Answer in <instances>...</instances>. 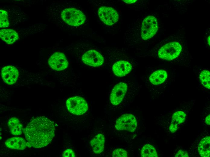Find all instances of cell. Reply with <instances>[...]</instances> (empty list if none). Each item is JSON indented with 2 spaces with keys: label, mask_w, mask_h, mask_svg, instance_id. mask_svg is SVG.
I'll list each match as a JSON object with an SVG mask.
<instances>
[{
  "label": "cell",
  "mask_w": 210,
  "mask_h": 157,
  "mask_svg": "<svg viewBox=\"0 0 210 157\" xmlns=\"http://www.w3.org/2000/svg\"><path fill=\"white\" fill-rule=\"evenodd\" d=\"M156 52L160 59L175 65L188 66L192 59L187 41L181 34L172 35L164 40Z\"/></svg>",
  "instance_id": "1"
},
{
  "label": "cell",
  "mask_w": 210,
  "mask_h": 157,
  "mask_svg": "<svg viewBox=\"0 0 210 157\" xmlns=\"http://www.w3.org/2000/svg\"><path fill=\"white\" fill-rule=\"evenodd\" d=\"M55 130L54 123L48 118L40 116L33 119L23 130L27 146L39 148L46 146L53 139Z\"/></svg>",
  "instance_id": "2"
},
{
  "label": "cell",
  "mask_w": 210,
  "mask_h": 157,
  "mask_svg": "<svg viewBox=\"0 0 210 157\" xmlns=\"http://www.w3.org/2000/svg\"><path fill=\"white\" fill-rule=\"evenodd\" d=\"M176 77L175 69L167 67L152 72L149 75L148 81L149 83L152 86L160 87L163 89L174 82Z\"/></svg>",
  "instance_id": "3"
},
{
  "label": "cell",
  "mask_w": 210,
  "mask_h": 157,
  "mask_svg": "<svg viewBox=\"0 0 210 157\" xmlns=\"http://www.w3.org/2000/svg\"><path fill=\"white\" fill-rule=\"evenodd\" d=\"M25 13L20 9L4 7L0 9V27L9 28L26 21Z\"/></svg>",
  "instance_id": "4"
},
{
  "label": "cell",
  "mask_w": 210,
  "mask_h": 157,
  "mask_svg": "<svg viewBox=\"0 0 210 157\" xmlns=\"http://www.w3.org/2000/svg\"><path fill=\"white\" fill-rule=\"evenodd\" d=\"M62 20L69 25L78 26L85 22V15L80 10L74 8H66L61 12Z\"/></svg>",
  "instance_id": "5"
},
{
  "label": "cell",
  "mask_w": 210,
  "mask_h": 157,
  "mask_svg": "<svg viewBox=\"0 0 210 157\" xmlns=\"http://www.w3.org/2000/svg\"><path fill=\"white\" fill-rule=\"evenodd\" d=\"M158 29V24L156 18L149 15L143 20L141 27V37L142 40H146L152 37Z\"/></svg>",
  "instance_id": "6"
},
{
  "label": "cell",
  "mask_w": 210,
  "mask_h": 157,
  "mask_svg": "<svg viewBox=\"0 0 210 157\" xmlns=\"http://www.w3.org/2000/svg\"><path fill=\"white\" fill-rule=\"evenodd\" d=\"M66 104L68 111L76 115H81L84 114L88 108L86 101L80 96H74L68 98Z\"/></svg>",
  "instance_id": "7"
},
{
  "label": "cell",
  "mask_w": 210,
  "mask_h": 157,
  "mask_svg": "<svg viewBox=\"0 0 210 157\" xmlns=\"http://www.w3.org/2000/svg\"><path fill=\"white\" fill-rule=\"evenodd\" d=\"M137 122L135 117L131 114H123L116 121L115 128L119 131H127L133 132L136 130Z\"/></svg>",
  "instance_id": "8"
},
{
  "label": "cell",
  "mask_w": 210,
  "mask_h": 157,
  "mask_svg": "<svg viewBox=\"0 0 210 157\" xmlns=\"http://www.w3.org/2000/svg\"><path fill=\"white\" fill-rule=\"evenodd\" d=\"M98 12L100 19L107 25H112L116 23L119 19L118 13L112 8L101 7L99 9Z\"/></svg>",
  "instance_id": "9"
},
{
  "label": "cell",
  "mask_w": 210,
  "mask_h": 157,
  "mask_svg": "<svg viewBox=\"0 0 210 157\" xmlns=\"http://www.w3.org/2000/svg\"><path fill=\"white\" fill-rule=\"evenodd\" d=\"M48 63L52 69L58 71L67 68L68 65L65 55L59 52H55L50 56L48 60Z\"/></svg>",
  "instance_id": "10"
},
{
  "label": "cell",
  "mask_w": 210,
  "mask_h": 157,
  "mask_svg": "<svg viewBox=\"0 0 210 157\" xmlns=\"http://www.w3.org/2000/svg\"><path fill=\"white\" fill-rule=\"evenodd\" d=\"M128 86L126 83L121 82L116 85L112 90L110 100L114 105L120 104L123 100L127 90Z\"/></svg>",
  "instance_id": "11"
},
{
  "label": "cell",
  "mask_w": 210,
  "mask_h": 157,
  "mask_svg": "<svg viewBox=\"0 0 210 157\" xmlns=\"http://www.w3.org/2000/svg\"><path fill=\"white\" fill-rule=\"evenodd\" d=\"M82 60L85 64L94 67L100 66L104 62L103 56L97 51L93 50L85 52L82 56Z\"/></svg>",
  "instance_id": "12"
},
{
  "label": "cell",
  "mask_w": 210,
  "mask_h": 157,
  "mask_svg": "<svg viewBox=\"0 0 210 157\" xmlns=\"http://www.w3.org/2000/svg\"><path fill=\"white\" fill-rule=\"evenodd\" d=\"M1 75L4 82L8 85L15 84L18 78L19 72L14 66L9 65L3 67L1 70Z\"/></svg>",
  "instance_id": "13"
},
{
  "label": "cell",
  "mask_w": 210,
  "mask_h": 157,
  "mask_svg": "<svg viewBox=\"0 0 210 157\" xmlns=\"http://www.w3.org/2000/svg\"><path fill=\"white\" fill-rule=\"evenodd\" d=\"M132 66L129 62L120 60L116 62L113 65L112 70L114 74L119 77H123L130 72Z\"/></svg>",
  "instance_id": "14"
},
{
  "label": "cell",
  "mask_w": 210,
  "mask_h": 157,
  "mask_svg": "<svg viewBox=\"0 0 210 157\" xmlns=\"http://www.w3.org/2000/svg\"><path fill=\"white\" fill-rule=\"evenodd\" d=\"M1 39L8 44H12L19 38L18 33L14 29L2 28L0 31Z\"/></svg>",
  "instance_id": "15"
},
{
  "label": "cell",
  "mask_w": 210,
  "mask_h": 157,
  "mask_svg": "<svg viewBox=\"0 0 210 157\" xmlns=\"http://www.w3.org/2000/svg\"><path fill=\"white\" fill-rule=\"evenodd\" d=\"M197 76L198 83L205 88L210 89V72L206 68H198Z\"/></svg>",
  "instance_id": "16"
},
{
  "label": "cell",
  "mask_w": 210,
  "mask_h": 157,
  "mask_svg": "<svg viewBox=\"0 0 210 157\" xmlns=\"http://www.w3.org/2000/svg\"><path fill=\"white\" fill-rule=\"evenodd\" d=\"M5 144L8 148L20 150H23L27 146V142L21 137H14L8 139Z\"/></svg>",
  "instance_id": "17"
},
{
  "label": "cell",
  "mask_w": 210,
  "mask_h": 157,
  "mask_svg": "<svg viewBox=\"0 0 210 157\" xmlns=\"http://www.w3.org/2000/svg\"><path fill=\"white\" fill-rule=\"evenodd\" d=\"M105 141V137L103 134L99 133L95 136L90 141L94 152L97 154L101 153L104 149Z\"/></svg>",
  "instance_id": "18"
},
{
  "label": "cell",
  "mask_w": 210,
  "mask_h": 157,
  "mask_svg": "<svg viewBox=\"0 0 210 157\" xmlns=\"http://www.w3.org/2000/svg\"><path fill=\"white\" fill-rule=\"evenodd\" d=\"M210 137L206 136L200 142L198 146V151L200 155L202 157L210 156Z\"/></svg>",
  "instance_id": "19"
},
{
  "label": "cell",
  "mask_w": 210,
  "mask_h": 157,
  "mask_svg": "<svg viewBox=\"0 0 210 157\" xmlns=\"http://www.w3.org/2000/svg\"><path fill=\"white\" fill-rule=\"evenodd\" d=\"M8 125L11 133L14 136L21 135L23 131V126L19 119L16 117H12L8 120Z\"/></svg>",
  "instance_id": "20"
},
{
  "label": "cell",
  "mask_w": 210,
  "mask_h": 157,
  "mask_svg": "<svg viewBox=\"0 0 210 157\" xmlns=\"http://www.w3.org/2000/svg\"><path fill=\"white\" fill-rule=\"evenodd\" d=\"M141 155L143 157H157L158 155L155 148L150 144H146L142 148Z\"/></svg>",
  "instance_id": "21"
},
{
  "label": "cell",
  "mask_w": 210,
  "mask_h": 157,
  "mask_svg": "<svg viewBox=\"0 0 210 157\" xmlns=\"http://www.w3.org/2000/svg\"><path fill=\"white\" fill-rule=\"evenodd\" d=\"M186 117V114L181 111H177L174 113L172 117V121L177 124L184 122Z\"/></svg>",
  "instance_id": "22"
},
{
  "label": "cell",
  "mask_w": 210,
  "mask_h": 157,
  "mask_svg": "<svg viewBox=\"0 0 210 157\" xmlns=\"http://www.w3.org/2000/svg\"><path fill=\"white\" fill-rule=\"evenodd\" d=\"M127 151L122 149L119 148L115 149L112 153V156L114 157H127Z\"/></svg>",
  "instance_id": "23"
},
{
  "label": "cell",
  "mask_w": 210,
  "mask_h": 157,
  "mask_svg": "<svg viewBox=\"0 0 210 157\" xmlns=\"http://www.w3.org/2000/svg\"><path fill=\"white\" fill-rule=\"evenodd\" d=\"M210 28H208L205 32L203 37V43L204 46L206 48L210 47Z\"/></svg>",
  "instance_id": "24"
},
{
  "label": "cell",
  "mask_w": 210,
  "mask_h": 157,
  "mask_svg": "<svg viewBox=\"0 0 210 157\" xmlns=\"http://www.w3.org/2000/svg\"><path fill=\"white\" fill-rule=\"evenodd\" d=\"M62 156L63 157H74L75 155L73 150L71 149H67L64 151L62 153Z\"/></svg>",
  "instance_id": "25"
},
{
  "label": "cell",
  "mask_w": 210,
  "mask_h": 157,
  "mask_svg": "<svg viewBox=\"0 0 210 157\" xmlns=\"http://www.w3.org/2000/svg\"><path fill=\"white\" fill-rule=\"evenodd\" d=\"M178 124L174 122L171 121L169 129L170 131L172 133L175 132L178 129Z\"/></svg>",
  "instance_id": "26"
},
{
  "label": "cell",
  "mask_w": 210,
  "mask_h": 157,
  "mask_svg": "<svg viewBox=\"0 0 210 157\" xmlns=\"http://www.w3.org/2000/svg\"><path fill=\"white\" fill-rule=\"evenodd\" d=\"M175 157H189V155L186 152L183 151L182 150L180 149L177 152L175 155Z\"/></svg>",
  "instance_id": "27"
},
{
  "label": "cell",
  "mask_w": 210,
  "mask_h": 157,
  "mask_svg": "<svg viewBox=\"0 0 210 157\" xmlns=\"http://www.w3.org/2000/svg\"><path fill=\"white\" fill-rule=\"evenodd\" d=\"M205 123L208 125L210 124V114L208 115L205 119Z\"/></svg>",
  "instance_id": "28"
},
{
  "label": "cell",
  "mask_w": 210,
  "mask_h": 157,
  "mask_svg": "<svg viewBox=\"0 0 210 157\" xmlns=\"http://www.w3.org/2000/svg\"><path fill=\"white\" fill-rule=\"evenodd\" d=\"M128 4H131L135 2L137 0H122Z\"/></svg>",
  "instance_id": "29"
}]
</instances>
